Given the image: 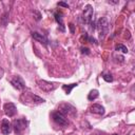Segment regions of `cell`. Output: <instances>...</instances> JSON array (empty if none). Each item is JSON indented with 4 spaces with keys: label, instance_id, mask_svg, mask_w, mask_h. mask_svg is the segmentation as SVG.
I'll use <instances>...</instances> for the list:
<instances>
[{
    "label": "cell",
    "instance_id": "cell-18",
    "mask_svg": "<svg viewBox=\"0 0 135 135\" xmlns=\"http://www.w3.org/2000/svg\"><path fill=\"white\" fill-rule=\"evenodd\" d=\"M102 78H103L107 82H112V81H113V77H112L111 74H103Z\"/></svg>",
    "mask_w": 135,
    "mask_h": 135
},
{
    "label": "cell",
    "instance_id": "cell-21",
    "mask_svg": "<svg viewBox=\"0 0 135 135\" xmlns=\"http://www.w3.org/2000/svg\"><path fill=\"white\" fill-rule=\"evenodd\" d=\"M81 53L82 54H90V50L86 47H81Z\"/></svg>",
    "mask_w": 135,
    "mask_h": 135
},
{
    "label": "cell",
    "instance_id": "cell-19",
    "mask_svg": "<svg viewBox=\"0 0 135 135\" xmlns=\"http://www.w3.org/2000/svg\"><path fill=\"white\" fill-rule=\"evenodd\" d=\"M34 15H35V19L38 21V20H40V18H41V15H40V13L39 12H37V11H34Z\"/></svg>",
    "mask_w": 135,
    "mask_h": 135
},
{
    "label": "cell",
    "instance_id": "cell-24",
    "mask_svg": "<svg viewBox=\"0 0 135 135\" xmlns=\"http://www.w3.org/2000/svg\"><path fill=\"white\" fill-rule=\"evenodd\" d=\"M114 135H118V134H114Z\"/></svg>",
    "mask_w": 135,
    "mask_h": 135
},
{
    "label": "cell",
    "instance_id": "cell-4",
    "mask_svg": "<svg viewBox=\"0 0 135 135\" xmlns=\"http://www.w3.org/2000/svg\"><path fill=\"white\" fill-rule=\"evenodd\" d=\"M37 84L39 86V89H41L42 91L44 92H51V91H54L56 89V83H52V82H49L46 80H37Z\"/></svg>",
    "mask_w": 135,
    "mask_h": 135
},
{
    "label": "cell",
    "instance_id": "cell-8",
    "mask_svg": "<svg viewBox=\"0 0 135 135\" xmlns=\"http://www.w3.org/2000/svg\"><path fill=\"white\" fill-rule=\"evenodd\" d=\"M75 111H76L75 108L72 107V105L69 104V103H61V104L59 105V112L62 113L63 115H65V114H68V115L74 114Z\"/></svg>",
    "mask_w": 135,
    "mask_h": 135
},
{
    "label": "cell",
    "instance_id": "cell-2",
    "mask_svg": "<svg viewBox=\"0 0 135 135\" xmlns=\"http://www.w3.org/2000/svg\"><path fill=\"white\" fill-rule=\"evenodd\" d=\"M93 14H94L93 6L90 5V4H88V5L84 7L83 12H82V21H83L84 23H86V24L91 23V21H92V19H93Z\"/></svg>",
    "mask_w": 135,
    "mask_h": 135
},
{
    "label": "cell",
    "instance_id": "cell-7",
    "mask_svg": "<svg viewBox=\"0 0 135 135\" xmlns=\"http://www.w3.org/2000/svg\"><path fill=\"white\" fill-rule=\"evenodd\" d=\"M11 84H12L15 89H17V90H19V91L23 90L24 86H25V83H24L23 79H22L20 76H15V77L11 80Z\"/></svg>",
    "mask_w": 135,
    "mask_h": 135
},
{
    "label": "cell",
    "instance_id": "cell-10",
    "mask_svg": "<svg viewBox=\"0 0 135 135\" xmlns=\"http://www.w3.org/2000/svg\"><path fill=\"white\" fill-rule=\"evenodd\" d=\"M90 111L94 114H98V115H102L104 113V108L101 105V104H98V103H94L91 105L90 108Z\"/></svg>",
    "mask_w": 135,
    "mask_h": 135
},
{
    "label": "cell",
    "instance_id": "cell-3",
    "mask_svg": "<svg viewBox=\"0 0 135 135\" xmlns=\"http://www.w3.org/2000/svg\"><path fill=\"white\" fill-rule=\"evenodd\" d=\"M26 126H27V122H26L25 119H16V120H14V122H13V127H14L15 133L18 134V135L21 134V133L25 130Z\"/></svg>",
    "mask_w": 135,
    "mask_h": 135
},
{
    "label": "cell",
    "instance_id": "cell-9",
    "mask_svg": "<svg viewBox=\"0 0 135 135\" xmlns=\"http://www.w3.org/2000/svg\"><path fill=\"white\" fill-rule=\"evenodd\" d=\"M1 133L4 135H7L12 132V124L7 119H3L1 122Z\"/></svg>",
    "mask_w": 135,
    "mask_h": 135
},
{
    "label": "cell",
    "instance_id": "cell-15",
    "mask_svg": "<svg viewBox=\"0 0 135 135\" xmlns=\"http://www.w3.org/2000/svg\"><path fill=\"white\" fill-rule=\"evenodd\" d=\"M98 96H99L98 91H97V90H92V91H90V93H89V95H88V99H89V100H94V99H96Z\"/></svg>",
    "mask_w": 135,
    "mask_h": 135
},
{
    "label": "cell",
    "instance_id": "cell-23",
    "mask_svg": "<svg viewBox=\"0 0 135 135\" xmlns=\"http://www.w3.org/2000/svg\"><path fill=\"white\" fill-rule=\"evenodd\" d=\"M2 75H3V70H2V69H0V78L2 77Z\"/></svg>",
    "mask_w": 135,
    "mask_h": 135
},
{
    "label": "cell",
    "instance_id": "cell-5",
    "mask_svg": "<svg viewBox=\"0 0 135 135\" xmlns=\"http://www.w3.org/2000/svg\"><path fill=\"white\" fill-rule=\"evenodd\" d=\"M52 118H53V120H54L57 124H59V126H66V124L69 123L66 117H65L62 113H60L59 111H58V112H54V113L52 114Z\"/></svg>",
    "mask_w": 135,
    "mask_h": 135
},
{
    "label": "cell",
    "instance_id": "cell-13",
    "mask_svg": "<svg viewBox=\"0 0 135 135\" xmlns=\"http://www.w3.org/2000/svg\"><path fill=\"white\" fill-rule=\"evenodd\" d=\"M55 19H56V21L59 23V25L61 26V30H62V31H64L63 22H62V14H61V13H59V12H56V13H55Z\"/></svg>",
    "mask_w": 135,
    "mask_h": 135
},
{
    "label": "cell",
    "instance_id": "cell-11",
    "mask_svg": "<svg viewBox=\"0 0 135 135\" xmlns=\"http://www.w3.org/2000/svg\"><path fill=\"white\" fill-rule=\"evenodd\" d=\"M32 37H33L35 40H37V41L43 43L44 45L47 44V39H46L42 34H40V33H38V32H33V33H32Z\"/></svg>",
    "mask_w": 135,
    "mask_h": 135
},
{
    "label": "cell",
    "instance_id": "cell-20",
    "mask_svg": "<svg viewBox=\"0 0 135 135\" xmlns=\"http://www.w3.org/2000/svg\"><path fill=\"white\" fill-rule=\"evenodd\" d=\"M58 5H59V6H63V7H66V8H69V7H70L68 3H65V2H62V1L58 2Z\"/></svg>",
    "mask_w": 135,
    "mask_h": 135
},
{
    "label": "cell",
    "instance_id": "cell-1",
    "mask_svg": "<svg viewBox=\"0 0 135 135\" xmlns=\"http://www.w3.org/2000/svg\"><path fill=\"white\" fill-rule=\"evenodd\" d=\"M97 27H98V31H99V38L103 39L105 37V35L108 34V31H109V21H108V19L104 18V17L100 18L97 22Z\"/></svg>",
    "mask_w": 135,
    "mask_h": 135
},
{
    "label": "cell",
    "instance_id": "cell-17",
    "mask_svg": "<svg viewBox=\"0 0 135 135\" xmlns=\"http://www.w3.org/2000/svg\"><path fill=\"white\" fill-rule=\"evenodd\" d=\"M115 49H116V51H120V52H122L123 54L128 53V49H127V46H124L123 44H117Z\"/></svg>",
    "mask_w": 135,
    "mask_h": 135
},
{
    "label": "cell",
    "instance_id": "cell-6",
    "mask_svg": "<svg viewBox=\"0 0 135 135\" xmlns=\"http://www.w3.org/2000/svg\"><path fill=\"white\" fill-rule=\"evenodd\" d=\"M3 110H4V113L6 116L8 117H13L17 114V108L16 105L13 103V102H7L3 105Z\"/></svg>",
    "mask_w": 135,
    "mask_h": 135
},
{
    "label": "cell",
    "instance_id": "cell-14",
    "mask_svg": "<svg viewBox=\"0 0 135 135\" xmlns=\"http://www.w3.org/2000/svg\"><path fill=\"white\" fill-rule=\"evenodd\" d=\"M75 86H77V83H72V84H63L62 85V89L65 91V93L66 94H71V92H72V90L75 88Z\"/></svg>",
    "mask_w": 135,
    "mask_h": 135
},
{
    "label": "cell",
    "instance_id": "cell-16",
    "mask_svg": "<svg viewBox=\"0 0 135 135\" xmlns=\"http://www.w3.org/2000/svg\"><path fill=\"white\" fill-rule=\"evenodd\" d=\"M7 22H8V13H4V14L2 15L1 19H0V24H1L2 26H6Z\"/></svg>",
    "mask_w": 135,
    "mask_h": 135
},
{
    "label": "cell",
    "instance_id": "cell-22",
    "mask_svg": "<svg viewBox=\"0 0 135 135\" xmlns=\"http://www.w3.org/2000/svg\"><path fill=\"white\" fill-rule=\"evenodd\" d=\"M69 26H70V28H71V32L74 33V24H73V23H70Z\"/></svg>",
    "mask_w": 135,
    "mask_h": 135
},
{
    "label": "cell",
    "instance_id": "cell-12",
    "mask_svg": "<svg viewBox=\"0 0 135 135\" xmlns=\"http://www.w3.org/2000/svg\"><path fill=\"white\" fill-rule=\"evenodd\" d=\"M25 95L27 97H30V100L33 102V103H42L44 102V99L37 96V95H34V94H31V93H25Z\"/></svg>",
    "mask_w": 135,
    "mask_h": 135
}]
</instances>
